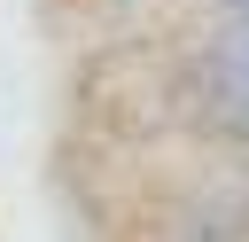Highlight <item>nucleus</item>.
<instances>
[{"label": "nucleus", "mask_w": 249, "mask_h": 242, "mask_svg": "<svg viewBox=\"0 0 249 242\" xmlns=\"http://www.w3.org/2000/svg\"><path fill=\"white\" fill-rule=\"evenodd\" d=\"M210 23H241L249 31V0H210Z\"/></svg>", "instance_id": "2"}, {"label": "nucleus", "mask_w": 249, "mask_h": 242, "mask_svg": "<svg viewBox=\"0 0 249 242\" xmlns=\"http://www.w3.org/2000/svg\"><path fill=\"white\" fill-rule=\"evenodd\" d=\"M156 242H202V234H195V226H171V234H156Z\"/></svg>", "instance_id": "3"}, {"label": "nucleus", "mask_w": 249, "mask_h": 242, "mask_svg": "<svg viewBox=\"0 0 249 242\" xmlns=\"http://www.w3.org/2000/svg\"><path fill=\"white\" fill-rule=\"evenodd\" d=\"M179 101L202 133H218L226 148H249V31L241 23H210L187 55H179Z\"/></svg>", "instance_id": "1"}]
</instances>
